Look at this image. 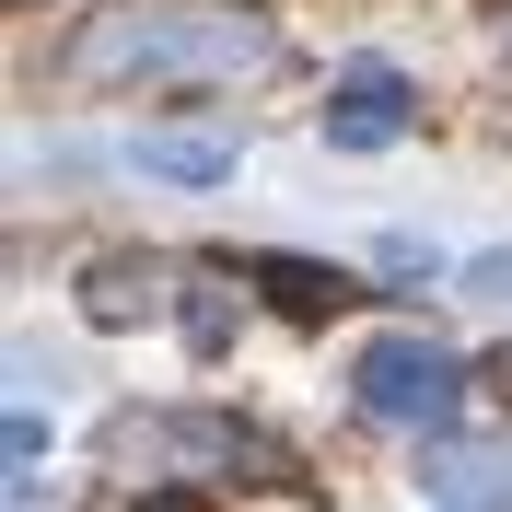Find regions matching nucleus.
Masks as SVG:
<instances>
[{
    "label": "nucleus",
    "instance_id": "nucleus-1",
    "mask_svg": "<svg viewBox=\"0 0 512 512\" xmlns=\"http://www.w3.org/2000/svg\"><path fill=\"white\" fill-rule=\"evenodd\" d=\"M268 70H280V24L245 0H105L59 47V82H94V94H222Z\"/></svg>",
    "mask_w": 512,
    "mask_h": 512
},
{
    "label": "nucleus",
    "instance_id": "nucleus-2",
    "mask_svg": "<svg viewBox=\"0 0 512 512\" xmlns=\"http://www.w3.org/2000/svg\"><path fill=\"white\" fill-rule=\"evenodd\" d=\"M350 396L384 431H443V419L466 408V361H454L443 338H373V350L350 361Z\"/></svg>",
    "mask_w": 512,
    "mask_h": 512
},
{
    "label": "nucleus",
    "instance_id": "nucleus-3",
    "mask_svg": "<svg viewBox=\"0 0 512 512\" xmlns=\"http://www.w3.org/2000/svg\"><path fill=\"white\" fill-rule=\"evenodd\" d=\"M419 94H408V70H384V59H350L338 70V94H326V140L338 152H384V140H408Z\"/></svg>",
    "mask_w": 512,
    "mask_h": 512
},
{
    "label": "nucleus",
    "instance_id": "nucleus-4",
    "mask_svg": "<svg viewBox=\"0 0 512 512\" xmlns=\"http://www.w3.org/2000/svg\"><path fill=\"white\" fill-rule=\"evenodd\" d=\"M419 478L443 512H512V454H431Z\"/></svg>",
    "mask_w": 512,
    "mask_h": 512
},
{
    "label": "nucleus",
    "instance_id": "nucleus-5",
    "mask_svg": "<svg viewBox=\"0 0 512 512\" xmlns=\"http://www.w3.org/2000/svg\"><path fill=\"white\" fill-rule=\"evenodd\" d=\"M140 175H163V187H222L233 175V140H140Z\"/></svg>",
    "mask_w": 512,
    "mask_h": 512
},
{
    "label": "nucleus",
    "instance_id": "nucleus-6",
    "mask_svg": "<svg viewBox=\"0 0 512 512\" xmlns=\"http://www.w3.org/2000/svg\"><path fill=\"white\" fill-rule=\"evenodd\" d=\"M256 280H280L291 315H326V303H350V280H326V268H256Z\"/></svg>",
    "mask_w": 512,
    "mask_h": 512
},
{
    "label": "nucleus",
    "instance_id": "nucleus-7",
    "mask_svg": "<svg viewBox=\"0 0 512 512\" xmlns=\"http://www.w3.org/2000/svg\"><path fill=\"white\" fill-rule=\"evenodd\" d=\"M35 454H47V431H35V408H12V512H35Z\"/></svg>",
    "mask_w": 512,
    "mask_h": 512
},
{
    "label": "nucleus",
    "instance_id": "nucleus-8",
    "mask_svg": "<svg viewBox=\"0 0 512 512\" xmlns=\"http://www.w3.org/2000/svg\"><path fill=\"white\" fill-rule=\"evenodd\" d=\"M466 291H478V303H512V245L478 256V268H466Z\"/></svg>",
    "mask_w": 512,
    "mask_h": 512
},
{
    "label": "nucleus",
    "instance_id": "nucleus-9",
    "mask_svg": "<svg viewBox=\"0 0 512 512\" xmlns=\"http://www.w3.org/2000/svg\"><path fill=\"white\" fill-rule=\"evenodd\" d=\"M501 47H512V24H501Z\"/></svg>",
    "mask_w": 512,
    "mask_h": 512
}]
</instances>
